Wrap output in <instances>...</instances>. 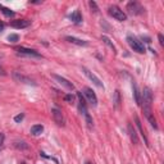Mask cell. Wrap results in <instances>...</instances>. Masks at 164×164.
I'll return each instance as SVG.
<instances>
[{"label": "cell", "mask_w": 164, "mask_h": 164, "mask_svg": "<svg viewBox=\"0 0 164 164\" xmlns=\"http://www.w3.org/2000/svg\"><path fill=\"white\" fill-rule=\"evenodd\" d=\"M127 42H128V45L131 46V49H132L134 51L138 53V54H144L145 53V46H144V44L138 41L135 36L132 35H128L127 36Z\"/></svg>", "instance_id": "1"}, {"label": "cell", "mask_w": 164, "mask_h": 164, "mask_svg": "<svg viewBox=\"0 0 164 164\" xmlns=\"http://www.w3.org/2000/svg\"><path fill=\"white\" fill-rule=\"evenodd\" d=\"M108 12H109V14H110L114 19H117L119 22H124L127 19V14L119 7H117V5H110V7H109V9H108Z\"/></svg>", "instance_id": "2"}, {"label": "cell", "mask_w": 164, "mask_h": 164, "mask_svg": "<svg viewBox=\"0 0 164 164\" xmlns=\"http://www.w3.org/2000/svg\"><path fill=\"white\" fill-rule=\"evenodd\" d=\"M82 71H83V73H85V76L87 78H89L96 87H99V89H104V85H103V82L100 81V78L97 77V76L94 73V72H91L90 69H87L86 67H82Z\"/></svg>", "instance_id": "3"}, {"label": "cell", "mask_w": 164, "mask_h": 164, "mask_svg": "<svg viewBox=\"0 0 164 164\" xmlns=\"http://www.w3.org/2000/svg\"><path fill=\"white\" fill-rule=\"evenodd\" d=\"M127 10L131 13V14H134V16H138V14H143L145 12V9L141 7V4H138L137 2H129L127 4Z\"/></svg>", "instance_id": "4"}, {"label": "cell", "mask_w": 164, "mask_h": 164, "mask_svg": "<svg viewBox=\"0 0 164 164\" xmlns=\"http://www.w3.org/2000/svg\"><path fill=\"white\" fill-rule=\"evenodd\" d=\"M51 77L55 80L60 86H63L64 89H67V90H69V91H72L73 89H74V86H73V83L72 82H69L67 78H64V77H62V76H59V74H55V73H53L51 74Z\"/></svg>", "instance_id": "5"}, {"label": "cell", "mask_w": 164, "mask_h": 164, "mask_svg": "<svg viewBox=\"0 0 164 164\" xmlns=\"http://www.w3.org/2000/svg\"><path fill=\"white\" fill-rule=\"evenodd\" d=\"M12 77H13L14 81L21 82V83H26V85H36L34 80H31L30 77H27V76L22 74L21 72H13V73H12Z\"/></svg>", "instance_id": "6"}, {"label": "cell", "mask_w": 164, "mask_h": 164, "mask_svg": "<svg viewBox=\"0 0 164 164\" xmlns=\"http://www.w3.org/2000/svg\"><path fill=\"white\" fill-rule=\"evenodd\" d=\"M17 53L19 54V55H25V57H31V58H42L41 57V54L40 53H37L36 50H34V49H27V48H18L17 49Z\"/></svg>", "instance_id": "7"}, {"label": "cell", "mask_w": 164, "mask_h": 164, "mask_svg": "<svg viewBox=\"0 0 164 164\" xmlns=\"http://www.w3.org/2000/svg\"><path fill=\"white\" fill-rule=\"evenodd\" d=\"M83 94H85V96H86L87 101H89L92 106H96V105H97V96H96V94L92 91V89H90V87H85V89H83Z\"/></svg>", "instance_id": "8"}, {"label": "cell", "mask_w": 164, "mask_h": 164, "mask_svg": "<svg viewBox=\"0 0 164 164\" xmlns=\"http://www.w3.org/2000/svg\"><path fill=\"white\" fill-rule=\"evenodd\" d=\"M51 114H53V119L58 126H64V117L60 109L58 108H53L51 109Z\"/></svg>", "instance_id": "9"}, {"label": "cell", "mask_w": 164, "mask_h": 164, "mask_svg": "<svg viewBox=\"0 0 164 164\" xmlns=\"http://www.w3.org/2000/svg\"><path fill=\"white\" fill-rule=\"evenodd\" d=\"M127 131H128V135H129L131 141H132V144L137 145V144H138V135H137V132H136L135 127L132 126V123H128V126H127Z\"/></svg>", "instance_id": "10"}, {"label": "cell", "mask_w": 164, "mask_h": 164, "mask_svg": "<svg viewBox=\"0 0 164 164\" xmlns=\"http://www.w3.org/2000/svg\"><path fill=\"white\" fill-rule=\"evenodd\" d=\"M30 25H31V21H28V19H17V21H13L12 23H10V26L17 28V30L27 28Z\"/></svg>", "instance_id": "11"}, {"label": "cell", "mask_w": 164, "mask_h": 164, "mask_svg": "<svg viewBox=\"0 0 164 164\" xmlns=\"http://www.w3.org/2000/svg\"><path fill=\"white\" fill-rule=\"evenodd\" d=\"M135 122H136V126H137V128H138V132H140L141 137L144 138V143H145V145H146V146H149V140H148V137H146L145 129L143 128V124H141V121H140V118H138L137 115H135Z\"/></svg>", "instance_id": "12"}, {"label": "cell", "mask_w": 164, "mask_h": 164, "mask_svg": "<svg viewBox=\"0 0 164 164\" xmlns=\"http://www.w3.org/2000/svg\"><path fill=\"white\" fill-rule=\"evenodd\" d=\"M65 41H68V42L73 44V45H77V46H87V45H89V42H87V41L77 39L74 36H65Z\"/></svg>", "instance_id": "13"}, {"label": "cell", "mask_w": 164, "mask_h": 164, "mask_svg": "<svg viewBox=\"0 0 164 164\" xmlns=\"http://www.w3.org/2000/svg\"><path fill=\"white\" fill-rule=\"evenodd\" d=\"M132 91H134V99H135V103H136L137 105H140V103H141V92L138 91L137 85H136L135 81L132 82Z\"/></svg>", "instance_id": "14"}, {"label": "cell", "mask_w": 164, "mask_h": 164, "mask_svg": "<svg viewBox=\"0 0 164 164\" xmlns=\"http://www.w3.org/2000/svg\"><path fill=\"white\" fill-rule=\"evenodd\" d=\"M69 19L73 22V23H81L82 22V16L80 10H74L72 14H69Z\"/></svg>", "instance_id": "15"}, {"label": "cell", "mask_w": 164, "mask_h": 164, "mask_svg": "<svg viewBox=\"0 0 164 164\" xmlns=\"http://www.w3.org/2000/svg\"><path fill=\"white\" fill-rule=\"evenodd\" d=\"M121 92H119L118 90L114 91V95H113V105L115 109H119L121 108Z\"/></svg>", "instance_id": "16"}, {"label": "cell", "mask_w": 164, "mask_h": 164, "mask_svg": "<svg viewBox=\"0 0 164 164\" xmlns=\"http://www.w3.org/2000/svg\"><path fill=\"white\" fill-rule=\"evenodd\" d=\"M42 131H44V126L42 124H35V126H32L31 127V134L34 135V136H39L42 134Z\"/></svg>", "instance_id": "17"}, {"label": "cell", "mask_w": 164, "mask_h": 164, "mask_svg": "<svg viewBox=\"0 0 164 164\" xmlns=\"http://www.w3.org/2000/svg\"><path fill=\"white\" fill-rule=\"evenodd\" d=\"M101 40H103V42L105 44L106 46H109V48H110V49H112L114 53H117V51H115V46H114V44L112 42V40L109 39L108 36H105V35H104V36H101Z\"/></svg>", "instance_id": "18"}, {"label": "cell", "mask_w": 164, "mask_h": 164, "mask_svg": "<svg viewBox=\"0 0 164 164\" xmlns=\"http://www.w3.org/2000/svg\"><path fill=\"white\" fill-rule=\"evenodd\" d=\"M14 148L18 149V150H27L30 146H28V144L25 143V141H16V143H14Z\"/></svg>", "instance_id": "19"}, {"label": "cell", "mask_w": 164, "mask_h": 164, "mask_svg": "<svg viewBox=\"0 0 164 164\" xmlns=\"http://www.w3.org/2000/svg\"><path fill=\"white\" fill-rule=\"evenodd\" d=\"M83 117H85V121H86L87 127H89V128H92V127H94V121H92V118H91L90 113L87 112L86 114H83Z\"/></svg>", "instance_id": "20"}, {"label": "cell", "mask_w": 164, "mask_h": 164, "mask_svg": "<svg viewBox=\"0 0 164 164\" xmlns=\"http://www.w3.org/2000/svg\"><path fill=\"white\" fill-rule=\"evenodd\" d=\"M2 13H3L5 17H8V18H10V17H13V16H14V12H12L10 9L4 8V7H2Z\"/></svg>", "instance_id": "21"}, {"label": "cell", "mask_w": 164, "mask_h": 164, "mask_svg": "<svg viewBox=\"0 0 164 164\" xmlns=\"http://www.w3.org/2000/svg\"><path fill=\"white\" fill-rule=\"evenodd\" d=\"M18 40H19V36H18L17 34H10V35L8 36V41H9V42L16 44V42H18Z\"/></svg>", "instance_id": "22"}, {"label": "cell", "mask_w": 164, "mask_h": 164, "mask_svg": "<svg viewBox=\"0 0 164 164\" xmlns=\"http://www.w3.org/2000/svg\"><path fill=\"white\" fill-rule=\"evenodd\" d=\"M64 99H65V101H68L69 104H72V103L74 101V95L68 94V95H65V96H64Z\"/></svg>", "instance_id": "23"}, {"label": "cell", "mask_w": 164, "mask_h": 164, "mask_svg": "<svg viewBox=\"0 0 164 164\" xmlns=\"http://www.w3.org/2000/svg\"><path fill=\"white\" fill-rule=\"evenodd\" d=\"M23 118H25V114L21 113V114H18V115L14 117V121H16L17 123H19V122H22V119H23Z\"/></svg>", "instance_id": "24"}, {"label": "cell", "mask_w": 164, "mask_h": 164, "mask_svg": "<svg viewBox=\"0 0 164 164\" xmlns=\"http://www.w3.org/2000/svg\"><path fill=\"white\" fill-rule=\"evenodd\" d=\"M89 4H90V8H91V9L94 10L95 13L97 12V10H99V8H97V5H96V3H95V2H90Z\"/></svg>", "instance_id": "25"}, {"label": "cell", "mask_w": 164, "mask_h": 164, "mask_svg": "<svg viewBox=\"0 0 164 164\" xmlns=\"http://www.w3.org/2000/svg\"><path fill=\"white\" fill-rule=\"evenodd\" d=\"M4 140H5V136H4V134H2V132H0V148L3 146V144H4Z\"/></svg>", "instance_id": "26"}, {"label": "cell", "mask_w": 164, "mask_h": 164, "mask_svg": "<svg viewBox=\"0 0 164 164\" xmlns=\"http://www.w3.org/2000/svg\"><path fill=\"white\" fill-rule=\"evenodd\" d=\"M158 39H159V44L163 46V45H164V39H163V35H162V34H159V35H158Z\"/></svg>", "instance_id": "27"}, {"label": "cell", "mask_w": 164, "mask_h": 164, "mask_svg": "<svg viewBox=\"0 0 164 164\" xmlns=\"http://www.w3.org/2000/svg\"><path fill=\"white\" fill-rule=\"evenodd\" d=\"M3 28H4V25H3V23H0V31H2Z\"/></svg>", "instance_id": "28"}, {"label": "cell", "mask_w": 164, "mask_h": 164, "mask_svg": "<svg viewBox=\"0 0 164 164\" xmlns=\"http://www.w3.org/2000/svg\"><path fill=\"white\" fill-rule=\"evenodd\" d=\"M0 73H2V74H5V72L3 71V68H0Z\"/></svg>", "instance_id": "29"}, {"label": "cell", "mask_w": 164, "mask_h": 164, "mask_svg": "<svg viewBox=\"0 0 164 164\" xmlns=\"http://www.w3.org/2000/svg\"><path fill=\"white\" fill-rule=\"evenodd\" d=\"M85 164H92V163H90V162H86V163H85Z\"/></svg>", "instance_id": "30"}]
</instances>
